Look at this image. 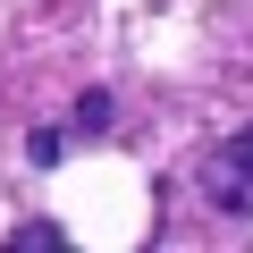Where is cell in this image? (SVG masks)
Masks as SVG:
<instances>
[{
    "mask_svg": "<svg viewBox=\"0 0 253 253\" xmlns=\"http://www.w3.org/2000/svg\"><path fill=\"white\" fill-rule=\"evenodd\" d=\"M203 203L228 219H253V126H236L203 152Z\"/></svg>",
    "mask_w": 253,
    "mask_h": 253,
    "instance_id": "cell-1",
    "label": "cell"
}]
</instances>
